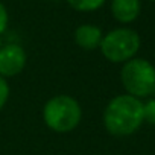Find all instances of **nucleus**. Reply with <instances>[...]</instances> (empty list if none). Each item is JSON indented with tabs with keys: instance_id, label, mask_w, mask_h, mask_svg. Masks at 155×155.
<instances>
[{
	"instance_id": "1",
	"label": "nucleus",
	"mask_w": 155,
	"mask_h": 155,
	"mask_svg": "<svg viewBox=\"0 0 155 155\" xmlns=\"http://www.w3.org/2000/svg\"><path fill=\"white\" fill-rule=\"evenodd\" d=\"M143 122V104L138 97L131 94L114 97L104 113L105 128L113 135H129L135 132Z\"/></svg>"
},
{
	"instance_id": "2",
	"label": "nucleus",
	"mask_w": 155,
	"mask_h": 155,
	"mask_svg": "<svg viewBox=\"0 0 155 155\" xmlns=\"http://www.w3.org/2000/svg\"><path fill=\"white\" fill-rule=\"evenodd\" d=\"M81 107L73 97L59 94L52 97L43 110L46 125L55 132H68L81 122Z\"/></svg>"
},
{
	"instance_id": "3",
	"label": "nucleus",
	"mask_w": 155,
	"mask_h": 155,
	"mask_svg": "<svg viewBox=\"0 0 155 155\" xmlns=\"http://www.w3.org/2000/svg\"><path fill=\"white\" fill-rule=\"evenodd\" d=\"M123 87L134 97H144L155 91V68L146 59H129L120 73Z\"/></svg>"
},
{
	"instance_id": "4",
	"label": "nucleus",
	"mask_w": 155,
	"mask_h": 155,
	"mask_svg": "<svg viewBox=\"0 0 155 155\" xmlns=\"http://www.w3.org/2000/svg\"><path fill=\"white\" fill-rule=\"evenodd\" d=\"M140 47V37L131 29H114L101 41L104 56L111 62L129 61Z\"/></svg>"
},
{
	"instance_id": "5",
	"label": "nucleus",
	"mask_w": 155,
	"mask_h": 155,
	"mask_svg": "<svg viewBox=\"0 0 155 155\" xmlns=\"http://www.w3.org/2000/svg\"><path fill=\"white\" fill-rule=\"evenodd\" d=\"M26 65V52L17 44L0 49V76H15Z\"/></svg>"
},
{
	"instance_id": "6",
	"label": "nucleus",
	"mask_w": 155,
	"mask_h": 155,
	"mask_svg": "<svg viewBox=\"0 0 155 155\" xmlns=\"http://www.w3.org/2000/svg\"><path fill=\"white\" fill-rule=\"evenodd\" d=\"M111 11L117 21L131 23L140 14V0H113Z\"/></svg>"
},
{
	"instance_id": "7",
	"label": "nucleus",
	"mask_w": 155,
	"mask_h": 155,
	"mask_svg": "<svg viewBox=\"0 0 155 155\" xmlns=\"http://www.w3.org/2000/svg\"><path fill=\"white\" fill-rule=\"evenodd\" d=\"M76 44L84 50H93L101 46L102 41V32L97 26L93 25H82L74 32Z\"/></svg>"
},
{
	"instance_id": "8",
	"label": "nucleus",
	"mask_w": 155,
	"mask_h": 155,
	"mask_svg": "<svg viewBox=\"0 0 155 155\" xmlns=\"http://www.w3.org/2000/svg\"><path fill=\"white\" fill-rule=\"evenodd\" d=\"M68 5L76 9V11H84V12H88V11H96L99 9L105 0H67Z\"/></svg>"
},
{
	"instance_id": "9",
	"label": "nucleus",
	"mask_w": 155,
	"mask_h": 155,
	"mask_svg": "<svg viewBox=\"0 0 155 155\" xmlns=\"http://www.w3.org/2000/svg\"><path fill=\"white\" fill-rule=\"evenodd\" d=\"M143 117L147 123L155 126V99H152L146 105H143Z\"/></svg>"
},
{
	"instance_id": "10",
	"label": "nucleus",
	"mask_w": 155,
	"mask_h": 155,
	"mask_svg": "<svg viewBox=\"0 0 155 155\" xmlns=\"http://www.w3.org/2000/svg\"><path fill=\"white\" fill-rule=\"evenodd\" d=\"M8 96H9V87H8V82L3 79V76H0V110H2L8 101Z\"/></svg>"
},
{
	"instance_id": "11",
	"label": "nucleus",
	"mask_w": 155,
	"mask_h": 155,
	"mask_svg": "<svg viewBox=\"0 0 155 155\" xmlns=\"http://www.w3.org/2000/svg\"><path fill=\"white\" fill-rule=\"evenodd\" d=\"M6 26H8V12H6V8L0 3V34L5 32Z\"/></svg>"
},
{
	"instance_id": "12",
	"label": "nucleus",
	"mask_w": 155,
	"mask_h": 155,
	"mask_svg": "<svg viewBox=\"0 0 155 155\" xmlns=\"http://www.w3.org/2000/svg\"><path fill=\"white\" fill-rule=\"evenodd\" d=\"M152 2H155V0H152Z\"/></svg>"
}]
</instances>
